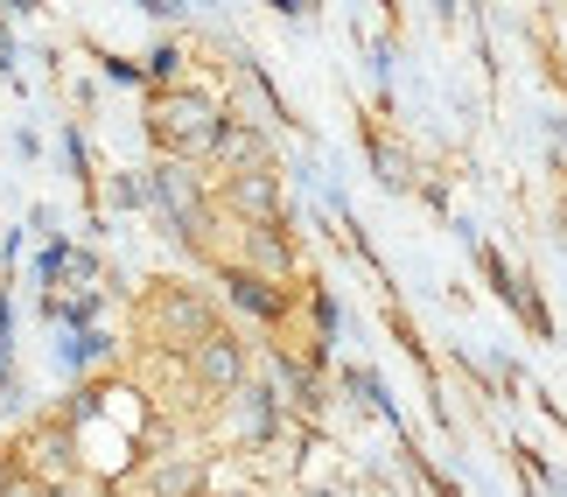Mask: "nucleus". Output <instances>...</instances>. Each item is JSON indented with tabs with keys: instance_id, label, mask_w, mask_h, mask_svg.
Returning <instances> with one entry per match:
<instances>
[{
	"instance_id": "nucleus-1",
	"label": "nucleus",
	"mask_w": 567,
	"mask_h": 497,
	"mask_svg": "<svg viewBox=\"0 0 567 497\" xmlns=\"http://www.w3.org/2000/svg\"><path fill=\"white\" fill-rule=\"evenodd\" d=\"M147 126H155V141H162L168 162H210L225 113H217V99H204V92H162Z\"/></svg>"
},
{
	"instance_id": "nucleus-2",
	"label": "nucleus",
	"mask_w": 567,
	"mask_h": 497,
	"mask_svg": "<svg viewBox=\"0 0 567 497\" xmlns=\"http://www.w3.org/2000/svg\"><path fill=\"white\" fill-rule=\"evenodd\" d=\"M147 336L168 343V351H196L204 336H217V322H210V301L196 294V288H176V280H162L155 294H147Z\"/></svg>"
},
{
	"instance_id": "nucleus-3",
	"label": "nucleus",
	"mask_w": 567,
	"mask_h": 497,
	"mask_svg": "<svg viewBox=\"0 0 567 497\" xmlns=\"http://www.w3.org/2000/svg\"><path fill=\"white\" fill-rule=\"evenodd\" d=\"M147 204L162 210L168 225H176V239H189V246H204L210 239V204H204V176H196L189 162H162L155 176H147Z\"/></svg>"
},
{
	"instance_id": "nucleus-4",
	"label": "nucleus",
	"mask_w": 567,
	"mask_h": 497,
	"mask_svg": "<svg viewBox=\"0 0 567 497\" xmlns=\"http://www.w3.org/2000/svg\"><path fill=\"white\" fill-rule=\"evenodd\" d=\"M189 379L196 385H204V393H238V385H246V343H238V336H225V330H217V336H204V343H196V351H189Z\"/></svg>"
},
{
	"instance_id": "nucleus-5",
	"label": "nucleus",
	"mask_w": 567,
	"mask_h": 497,
	"mask_svg": "<svg viewBox=\"0 0 567 497\" xmlns=\"http://www.w3.org/2000/svg\"><path fill=\"white\" fill-rule=\"evenodd\" d=\"M274 427H280V400L267 393V385H238L231 414H225V435L238 448H259V442H274Z\"/></svg>"
},
{
	"instance_id": "nucleus-6",
	"label": "nucleus",
	"mask_w": 567,
	"mask_h": 497,
	"mask_svg": "<svg viewBox=\"0 0 567 497\" xmlns=\"http://www.w3.org/2000/svg\"><path fill=\"white\" fill-rule=\"evenodd\" d=\"M210 162L225 168V176H252V168H274V162H267V134H259V126H246V120H225V126H217Z\"/></svg>"
},
{
	"instance_id": "nucleus-7",
	"label": "nucleus",
	"mask_w": 567,
	"mask_h": 497,
	"mask_svg": "<svg viewBox=\"0 0 567 497\" xmlns=\"http://www.w3.org/2000/svg\"><path fill=\"white\" fill-rule=\"evenodd\" d=\"M225 204L246 225H280V183L274 168H252V176H225Z\"/></svg>"
},
{
	"instance_id": "nucleus-8",
	"label": "nucleus",
	"mask_w": 567,
	"mask_h": 497,
	"mask_svg": "<svg viewBox=\"0 0 567 497\" xmlns=\"http://www.w3.org/2000/svg\"><path fill=\"white\" fill-rule=\"evenodd\" d=\"M246 273L274 280V288L295 273V246L280 239V225H246Z\"/></svg>"
},
{
	"instance_id": "nucleus-9",
	"label": "nucleus",
	"mask_w": 567,
	"mask_h": 497,
	"mask_svg": "<svg viewBox=\"0 0 567 497\" xmlns=\"http://www.w3.org/2000/svg\"><path fill=\"white\" fill-rule=\"evenodd\" d=\"M225 294H231V309H246V315H259V322H274L280 309H288V294H280L274 280L246 273V267H225Z\"/></svg>"
},
{
	"instance_id": "nucleus-10",
	"label": "nucleus",
	"mask_w": 567,
	"mask_h": 497,
	"mask_svg": "<svg viewBox=\"0 0 567 497\" xmlns=\"http://www.w3.org/2000/svg\"><path fill=\"white\" fill-rule=\"evenodd\" d=\"M99 358H113V336H99V330L63 336V364H71V372H84V364H99Z\"/></svg>"
},
{
	"instance_id": "nucleus-11",
	"label": "nucleus",
	"mask_w": 567,
	"mask_h": 497,
	"mask_svg": "<svg viewBox=\"0 0 567 497\" xmlns=\"http://www.w3.org/2000/svg\"><path fill=\"white\" fill-rule=\"evenodd\" d=\"M176 71H183V50H176V42H162V50L147 56V77H162V84H168Z\"/></svg>"
},
{
	"instance_id": "nucleus-12",
	"label": "nucleus",
	"mask_w": 567,
	"mask_h": 497,
	"mask_svg": "<svg viewBox=\"0 0 567 497\" xmlns=\"http://www.w3.org/2000/svg\"><path fill=\"white\" fill-rule=\"evenodd\" d=\"M0 497H35V484H29V477H14V469H8V477H0Z\"/></svg>"
}]
</instances>
